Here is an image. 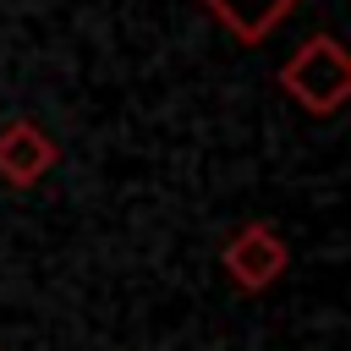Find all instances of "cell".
Instances as JSON below:
<instances>
[{
	"instance_id": "6da1fadb",
	"label": "cell",
	"mask_w": 351,
	"mask_h": 351,
	"mask_svg": "<svg viewBox=\"0 0 351 351\" xmlns=\"http://www.w3.org/2000/svg\"><path fill=\"white\" fill-rule=\"evenodd\" d=\"M280 88L291 104H302L307 115H335L351 99V55L335 33H313L307 44H296L280 66Z\"/></svg>"
},
{
	"instance_id": "7a4b0ae2",
	"label": "cell",
	"mask_w": 351,
	"mask_h": 351,
	"mask_svg": "<svg viewBox=\"0 0 351 351\" xmlns=\"http://www.w3.org/2000/svg\"><path fill=\"white\" fill-rule=\"evenodd\" d=\"M219 263H225V274H230L241 291H269V285L285 274L291 247H285V236H280L274 225H241V230H230V241L219 247Z\"/></svg>"
},
{
	"instance_id": "3957f363",
	"label": "cell",
	"mask_w": 351,
	"mask_h": 351,
	"mask_svg": "<svg viewBox=\"0 0 351 351\" xmlns=\"http://www.w3.org/2000/svg\"><path fill=\"white\" fill-rule=\"evenodd\" d=\"M55 165H60V148H55V137L38 121L16 115V121L0 126V181L5 186H16V192L22 186H38Z\"/></svg>"
},
{
	"instance_id": "277c9868",
	"label": "cell",
	"mask_w": 351,
	"mask_h": 351,
	"mask_svg": "<svg viewBox=\"0 0 351 351\" xmlns=\"http://www.w3.org/2000/svg\"><path fill=\"white\" fill-rule=\"evenodd\" d=\"M302 0H203V11L236 38V44H263Z\"/></svg>"
}]
</instances>
